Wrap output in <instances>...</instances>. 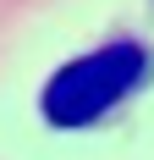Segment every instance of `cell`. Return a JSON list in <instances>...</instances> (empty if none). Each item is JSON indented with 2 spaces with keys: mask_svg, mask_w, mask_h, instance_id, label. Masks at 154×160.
<instances>
[{
  "mask_svg": "<svg viewBox=\"0 0 154 160\" xmlns=\"http://www.w3.org/2000/svg\"><path fill=\"white\" fill-rule=\"evenodd\" d=\"M149 66H154L149 50L132 44V39L99 44V50H88V55L66 61L61 72L44 83L39 111H44L50 127H94L110 105H121L132 88H143Z\"/></svg>",
  "mask_w": 154,
  "mask_h": 160,
  "instance_id": "cell-1",
  "label": "cell"
}]
</instances>
